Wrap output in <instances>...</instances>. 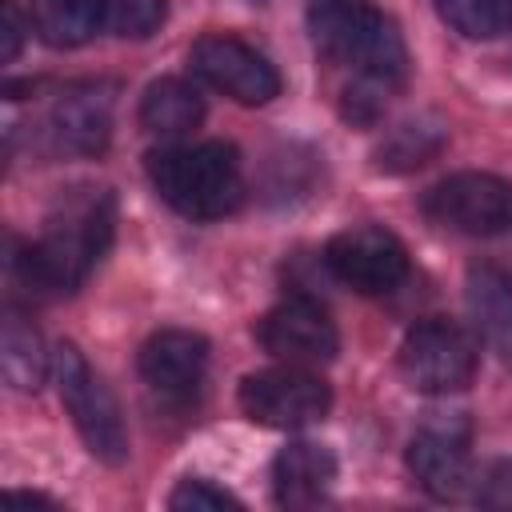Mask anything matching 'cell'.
Instances as JSON below:
<instances>
[{
	"label": "cell",
	"mask_w": 512,
	"mask_h": 512,
	"mask_svg": "<svg viewBox=\"0 0 512 512\" xmlns=\"http://www.w3.org/2000/svg\"><path fill=\"white\" fill-rule=\"evenodd\" d=\"M112 240V196L84 192L64 204V216L48 220V232L12 256L16 276L36 296L76 292Z\"/></svg>",
	"instance_id": "cell-1"
},
{
	"label": "cell",
	"mask_w": 512,
	"mask_h": 512,
	"mask_svg": "<svg viewBox=\"0 0 512 512\" xmlns=\"http://www.w3.org/2000/svg\"><path fill=\"white\" fill-rule=\"evenodd\" d=\"M148 180L160 200L188 220H220L244 200L240 156L224 140L156 148L148 156Z\"/></svg>",
	"instance_id": "cell-2"
},
{
	"label": "cell",
	"mask_w": 512,
	"mask_h": 512,
	"mask_svg": "<svg viewBox=\"0 0 512 512\" xmlns=\"http://www.w3.org/2000/svg\"><path fill=\"white\" fill-rule=\"evenodd\" d=\"M52 372H56L60 400H64L80 440L88 444V452L96 460H104V464H124L128 460V432H124L120 408H116L112 392L104 388V380L88 368L80 348L76 344H60L52 352Z\"/></svg>",
	"instance_id": "cell-3"
},
{
	"label": "cell",
	"mask_w": 512,
	"mask_h": 512,
	"mask_svg": "<svg viewBox=\"0 0 512 512\" xmlns=\"http://www.w3.org/2000/svg\"><path fill=\"white\" fill-rule=\"evenodd\" d=\"M400 372L416 392H460L476 376V340L452 320H420L400 340Z\"/></svg>",
	"instance_id": "cell-4"
},
{
	"label": "cell",
	"mask_w": 512,
	"mask_h": 512,
	"mask_svg": "<svg viewBox=\"0 0 512 512\" xmlns=\"http://www.w3.org/2000/svg\"><path fill=\"white\" fill-rule=\"evenodd\" d=\"M424 216L464 236L512 232V184L492 172H456L424 192Z\"/></svg>",
	"instance_id": "cell-5"
},
{
	"label": "cell",
	"mask_w": 512,
	"mask_h": 512,
	"mask_svg": "<svg viewBox=\"0 0 512 512\" xmlns=\"http://www.w3.org/2000/svg\"><path fill=\"white\" fill-rule=\"evenodd\" d=\"M328 404H332L328 384L300 364L252 372L240 384V408L264 428H284V432L308 428V424L324 420Z\"/></svg>",
	"instance_id": "cell-6"
},
{
	"label": "cell",
	"mask_w": 512,
	"mask_h": 512,
	"mask_svg": "<svg viewBox=\"0 0 512 512\" xmlns=\"http://www.w3.org/2000/svg\"><path fill=\"white\" fill-rule=\"evenodd\" d=\"M188 64L204 84L232 96L236 104H268L272 96H280L276 64L252 44H244L240 36H228V32L200 36L188 52Z\"/></svg>",
	"instance_id": "cell-7"
},
{
	"label": "cell",
	"mask_w": 512,
	"mask_h": 512,
	"mask_svg": "<svg viewBox=\"0 0 512 512\" xmlns=\"http://www.w3.org/2000/svg\"><path fill=\"white\" fill-rule=\"evenodd\" d=\"M324 264L340 284H348V288H356L364 296L392 292L408 276L404 244L388 228H376V224H360V228L336 232L328 240V248H324Z\"/></svg>",
	"instance_id": "cell-8"
},
{
	"label": "cell",
	"mask_w": 512,
	"mask_h": 512,
	"mask_svg": "<svg viewBox=\"0 0 512 512\" xmlns=\"http://www.w3.org/2000/svg\"><path fill=\"white\" fill-rule=\"evenodd\" d=\"M256 340L280 364H300V368L328 364L340 348V336H336V324L328 320V312L304 296H292V300L276 304L272 312H264L256 320Z\"/></svg>",
	"instance_id": "cell-9"
},
{
	"label": "cell",
	"mask_w": 512,
	"mask_h": 512,
	"mask_svg": "<svg viewBox=\"0 0 512 512\" xmlns=\"http://www.w3.org/2000/svg\"><path fill=\"white\" fill-rule=\"evenodd\" d=\"M332 60L352 64L356 68L352 80H364V84L384 88V92H400L404 80H408V48H404V36H400L396 20L384 16V12H376V8H364L356 16V24L348 28V36L332 52Z\"/></svg>",
	"instance_id": "cell-10"
},
{
	"label": "cell",
	"mask_w": 512,
	"mask_h": 512,
	"mask_svg": "<svg viewBox=\"0 0 512 512\" xmlns=\"http://www.w3.org/2000/svg\"><path fill=\"white\" fill-rule=\"evenodd\" d=\"M408 472L416 484L436 496V500H460L476 480H472V460H468V428L464 420H440L424 424L408 440Z\"/></svg>",
	"instance_id": "cell-11"
},
{
	"label": "cell",
	"mask_w": 512,
	"mask_h": 512,
	"mask_svg": "<svg viewBox=\"0 0 512 512\" xmlns=\"http://www.w3.org/2000/svg\"><path fill=\"white\" fill-rule=\"evenodd\" d=\"M208 368V340L188 328H160L140 348V380L164 400H188Z\"/></svg>",
	"instance_id": "cell-12"
},
{
	"label": "cell",
	"mask_w": 512,
	"mask_h": 512,
	"mask_svg": "<svg viewBox=\"0 0 512 512\" xmlns=\"http://www.w3.org/2000/svg\"><path fill=\"white\" fill-rule=\"evenodd\" d=\"M112 136V96L100 84L60 92L48 112V140L60 156H100Z\"/></svg>",
	"instance_id": "cell-13"
},
{
	"label": "cell",
	"mask_w": 512,
	"mask_h": 512,
	"mask_svg": "<svg viewBox=\"0 0 512 512\" xmlns=\"http://www.w3.org/2000/svg\"><path fill=\"white\" fill-rule=\"evenodd\" d=\"M332 476H336V460H332V452L324 444L292 440L272 460V492H276V504H284V508L316 504L324 496V488L332 484Z\"/></svg>",
	"instance_id": "cell-14"
},
{
	"label": "cell",
	"mask_w": 512,
	"mask_h": 512,
	"mask_svg": "<svg viewBox=\"0 0 512 512\" xmlns=\"http://www.w3.org/2000/svg\"><path fill=\"white\" fill-rule=\"evenodd\" d=\"M464 300H468V316H472L476 332L496 352L512 356V276L492 264H480L468 272Z\"/></svg>",
	"instance_id": "cell-15"
},
{
	"label": "cell",
	"mask_w": 512,
	"mask_h": 512,
	"mask_svg": "<svg viewBox=\"0 0 512 512\" xmlns=\"http://www.w3.org/2000/svg\"><path fill=\"white\" fill-rule=\"evenodd\" d=\"M200 120H204V100H200V92L192 84H184L176 76L148 84V92L140 100V124H144V132L164 136V140H176V136H188Z\"/></svg>",
	"instance_id": "cell-16"
},
{
	"label": "cell",
	"mask_w": 512,
	"mask_h": 512,
	"mask_svg": "<svg viewBox=\"0 0 512 512\" xmlns=\"http://www.w3.org/2000/svg\"><path fill=\"white\" fill-rule=\"evenodd\" d=\"M0 368H4V380H8L16 392H36V388L44 384V376H48L44 340H40V332H36L20 312H8V316H4Z\"/></svg>",
	"instance_id": "cell-17"
},
{
	"label": "cell",
	"mask_w": 512,
	"mask_h": 512,
	"mask_svg": "<svg viewBox=\"0 0 512 512\" xmlns=\"http://www.w3.org/2000/svg\"><path fill=\"white\" fill-rule=\"evenodd\" d=\"M104 24L100 0H32V28L52 48H80Z\"/></svg>",
	"instance_id": "cell-18"
},
{
	"label": "cell",
	"mask_w": 512,
	"mask_h": 512,
	"mask_svg": "<svg viewBox=\"0 0 512 512\" xmlns=\"http://www.w3.org/2000/svg\"><path fill=\"white\" fill-rule=\"evenodd\" d=\"M444 136L448 132L440 120H408V124L392 128V136L376 148V164L388 172H412L444 148Z\"/></svg>",
	"instance_id": "cell-19"
},
{
	"label": "cell",
	"mask_w": 512,
	"mask_h": 512,
	"mask_svg": "<svg viewBox=\"0 0 512 512\" xmlns=\"http://www.w3.org/2000/svg\"><path fill=\"white\" fill-rule=\"evenodd\" d=\"M440 20L468 36V40H492L512 28V0H436Z\"/></svg>",
	"instance_id": "cell-20"
},
{
	"label": "cell",
	"mask_w": 512,
	"mask_h": 512,
	"mask_svg": "<svg viewBox=\"0 0 512 512\" xmlns=\"http://www.w3.org/2000/svg\"><path fill=\"white\" fill-rule=\"evenodd\" d=\"M104 28L124 40H148L164 24V0H100Z\"/></svg>",
	"instance_id": "cell-21"
},
{
	"label": "cell",
	"mask_w": 512,
	"mask_h": 512,
	"mask_svg": "<svg viewBox=\"0 0 512 512\" xmlns=\"http://www.w3.org/2000/svg\"><path fill=\"white\" fill-rule=\"evenodd\" d=\"M364 0H308V24L316 36V48L332 60V52L340 48V40L348 36V28L356 24V16L364 12Z\"/></svg>",
	"instance_id": "cell-22"
},
{
	"label": "cell",
	"mask_w": 512,
	"mask_h": 512,
	"mask_svg": "<svg viewBox=\"0 0 512 512\" xmlns=\"http://www.w3.org/2000/svg\"><path fill=\"white\" fill-rule=\"evenodd\" d=\"M168 504L176 508V512H212V508H240V500L232 496V492H224V488H216L212 480H184L172 496H168Z\"/></svg>",
	"instance_id": "cell-23"
},
{
	"label": "cell",
	"mask_w": 512,
	"mask_h": 512,
	"mask_svg": "<svg viewBox=\"0 0 512 512\" xmlns=\"http://www.w3.org/2000/svg\"><path fill=\"white\" fill-rule=\"evenodd\" d=\"M476 504L496 508V512H512V460H496L476 484H472Z\"/></svg>",
	"instance_id": "cell-24"
},
{
	"label": "cell",
	"mask_w": 512,
	"mask_h": 512,
	"mask_svg": "<svg viewBox=\"0 0 512 512\" xmlns=\"http://www.w3.org/2000/svg\"><path fill=\"white\" fill-rule=\"evenodd\" d=\"M0 16H4V28H0L4 44H0V56H4V60H16V56H20V44H24V16H20V8H16L12 0L0 4Z\"/></svg>",
	"instance_id": "cell-25"
}]
</instances>
